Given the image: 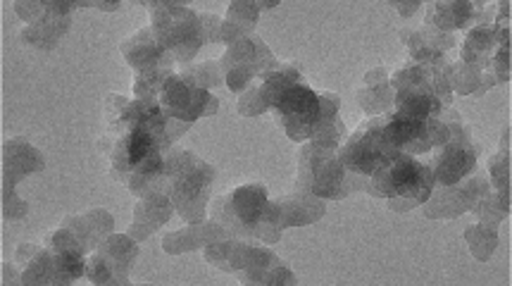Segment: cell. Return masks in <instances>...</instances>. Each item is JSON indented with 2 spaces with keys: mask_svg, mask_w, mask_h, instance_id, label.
<instances>
[{
  "mask_svg": "<svg viewBox=\"0 0 512 286\" xmlns=\"http://www.w3.org/2000/svg\"><path fill=\"white\" fill-rule=\"evenodd\" d=\"M472 8H474V5L465 3V8L460 10V12H462V20H467V17L472 15ZM446 10H451V17H455V10H458V3L446 5ZM462 20H458V22H460V27H462V24H465ZM458 22H453V20H451V22H448V20H436V24H439V29H443V27H446V29H458Z\"/></svg>",
  "mask_w": 512,
  "mask_h": 286,
  "instance_id": "obj_9",
  "label": "cell"
},
{
  "mask_svg": "<svg viewBox=\"0 0 512 286\" xmlns=\"http://www.w3.org/2000/svg\"><path fill=\"white\" fill-rule=\"evenodd\" d=\"M160 146L162 143L153 127H143L139 122L129 124L112 151V170L131 189H136V182L151 184L165 172Z\"/></svg>",
  "mask_w": 512,
  "mask_h": 286,
  "instance_id": "obj_1",
  "label": "cell"
},
{
  "mask_svg": "<svg viewBox=\"0 0 512 286\" xmlns=\"http://www.w3.org/2000/svg\"><path fill=\"white\" fill-rule=\"evenodd\" d=\"M396 113L427 120V117H436L441 113V103L427 89H398Z\"/></svg>",
  "mask_w": 512,
  "mask_h": 286,
  "instance_id": "obj_8",
  "label": "cell"
},
{
  "mask_svg": "<svg viewBox=\"0 0 512 286\" xmlns=\"http://www.w3.org/2000/svg\"><path fill=\"white\" fill-rule=\"evenodd\" d=\"M193 84L181 82L179 77H170L167 84L160 86V105L167 110V113L174 117H181V120L193 122L198 115H203V108H198V101H215L208 93L201 89H191Z\"/></svg>",
  "mask_w": 512,
  "mask_h": 286,
  "instance_id": "obj_6",
  "label": "cell"
},
{
  "mask_svg": "<svg viewBox=\"0 0 512 286\" xmlns=\"http://www.w3.org/2000/svg\"><path fill=\"white\" fill-rule=\"evenodd\" d=\"M222 208H227L229 225L234 229H241V232H265L267 217L277 215L279 210L274 205L267 203V194L262 186H241L234 194L224 196Z\"/></svg>",
  "mask_w": 512,
  "mask_h": 286,
  "instance_id": "obj_4",
  "label": "cell"
},
{
  "mask_svg": "<svg viewBox=\"0 0 512 286\" xmlns=\"http://www.w3.org/2000/svg\"><path fill=\"white\" fill-rule=\"evenodd\" d=\"M272 108H277L286 134L296 141H305L315 136L317 124L322 117V98L305 84H289L277 96Z\"/></svg>",
  "mask_w": 512,
  "mask_h": 286,
  "instance_id": "obj_3",
  "label": "cell"
},
{
  "mask_svg": "<svg viewBox=\"0 0 512 286\" xmlns=\"http://www.w3.org/2000/svg\"><path fill=\"white\" fill-rule=\"evenodd\" d=\"M474 165H477V155L467 146V141L443 143V148H439V153L434 155L432 172L436 182L451 189L474 170Z\"/></svg>",
  "mask_w": 512,
  "mask_h": 286,
  "instance_id": "obj_5",
  "label": "cell"
},
{
  "mask_svg": "<svg viewBox=\"0 0 512 286\" xmlns=\"http://www.w3.org/2000/svg\"><path fill=\"white\" fill-rule=\"evenodd\" d=\"M367 182H372L367 189L374 196L389 198V205L405 201L403 208H412V205L429 201L434 189V172L429 165L417 163L410 153L393 151L382 170Z\"/></svg>",
  "mask_w": 512,
  "mask_h": 286,
  "instance_id": "obj_2",
  "label": "cell"
},
{
  "mask_svg": "<svg viewBox=\"0 0 512 286\" xmlns=\"http://www.w3.org/2000/svg\"><path fill=\"white\" fill-rule=\"evenodd\" d=\"M339 163L341 160H336L334 155L324 151V148H315V160H312V165H308L303 160L301 177L317 172V177H312L305 182V186H308L312 194L324 196V198H334L341 194L339 186L343 184V165Z\"/></svg>",
  "mask_w": 512,
  "mask_h": 286,
  "instance_id": "obj_7",
  "label": "cell"
}]
</instances>
